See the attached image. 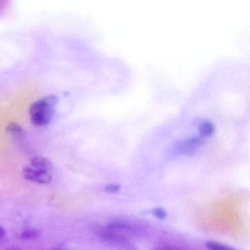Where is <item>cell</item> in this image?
Masks as SVG:
<instances>
[{
    "instance_id": "obj_1",
    "label": "cell",
    "mask_w": 250,
    "mask_h": 250,
    "mask_svg": "<svg viewBox=\"0 0 250 250\" xmlns=\"http://www.w3.org/2000/svg\"><path fill=\"white\" fill-rule=\"evenodd\" d=\"M58 100L56 96L50 95L35 102L29 109L32 123L37 126H43L49 124L53 117Z\"/></svg>"
},
{
    "instance_id": "obj_2",
    "label": "cell",
    "mask_w": 250,
    "mask_h": 250,
    "mask_svg": "<svg viewBox=\"0 0 250 250\" xmlns=\"http://www.w3.org/2000/svg\"><path fill=\"white\" fill-rule=\"evenodd\" d=\"M101 238L104 242L110 244L119 250H137L135 246L128 238L117 231L106 228L101 232Z\"/></svg>"
},
{
    "instance_id": "obj_3",
    "label": "cell",
    "mask_w": 250,
    "mask_h": 250,
    "mask_svg": "<svg viewBox=\"0 0 250 250\" xmlns=\"http://www.w3.org/2000/svg\"><path fill=\"white\" fill-rule=\"evenodd\" d=\"M203 138L201 137H192L178 142L173 150L172 153L177 155H189L194 153L203 143Z\"/></svg>"
},
{
    "instance_id": "obj_4",
    "label": "cell",
    "mask_w": 250,
    "mask_h": 250,
    "mask_svg": "<svg viewBox=\"0 0 250 250\" xmlns=\"http://www.w3.org/2000/svg\"><path fill=\"white\" fill-rule=\"evenodd\" d=\"M23 173L26 179L39 184H49L52 181V175L44 169H38L30 167H24L23 168Z\"/></svg>"
},
{
    "instance_id": "obj_5",
    "label": "cell",
    "mask_w": 250,
    "mask_h": 250,
    "mask_svg": "<svg viewBox=\"0 0 250 250\" xmlns=\"http://www.w3.org/2000/svg\"><path fill=\"white\" fill-rule=\"evenodd\" d=\"M107 228L115 231H125L128 233L132 234V235L141 232V228H139L138 225H134V223H131L128 221H112L110 224H109Z\"/></svg>"
},
{
    "instance_id": "obj_6",
    "label": "cell",
    "mask_w": 250,
    "mask_h": 250,
    "mask_svg": "<svg viewBox=\"0 0 250 250\" xmlns=\"http://www.w3.org/2000/svg\"><path fill=\"white\" fill-rule=\"evenodd\" d=\"M31 165L35 168L38 169H49L52 166V163L47 158L44 156H36L31 159Z\"/></svg>"
},
{
    "instance_id": "obj_7",
    "label": "cell",
    "mask_w": 250,
    "mask_h": 250,
    "mask_svg": "<svg viewBox=\"0 0 250 250\" xmlns=\"http://www.w3.org/2000/svg\"><path fill=\"white\" fill-rule=\"evenodd\" d=\"M214 125L209 121H204L199 125V133L201 137H209L214 132Z\"/></svg>"
},
{
    "instance_id": "obj_8",
    "label": "cell",
    "mask_w": 250,
    "mask_h": 250,
    "mask_svg": "<svg viewBox=\"0 0 250 250\" xmlns=\"http://www.w3.org/2000/svg\"><path fill=\"white\" fill-rule=\"evenodd\" d=\"M206 247L209 250H238L229 245L215 241H208Z\"/></svg>"
},
{
    "instance_id": "obj_9",
    "label": "cell",
    "mask_w": 250,
    "mask_h": 250,
    "mask_svg": "<svg viewBox=\"0 0 250 250\" xmlns=\"http://www.w3.org/2000/svg\"><path fill=\"white\" fill-rule=\"evenodd\" d=\"M41 235L40 231L36 229H27L20 234V238L23 240L35 239Z\"/></svg>"
},
{
    "instance_id": "obj_10",
    "label": "cell",
    "mask_w": 250,
    "mask_h": 250,
    "mask_svg": "<svg viewBox=\"0 0 250 250\" xmlns=\"http://www.w3.org/2000/svg\"><path fill=\"white\" fill-rule=\"evenodd\" d=\"M6 130L8 132L18 136L23 135L24 133L23 128H21L19 124H16V123H11V124L7 126Z\"/></svg>"
},
{
    "instance_id": "obj_11",
    "label": "cell",
    "mask_w": 250,
    "mask_h": 250,
    "mask_svg": "<svg viewBox=\"0 0 250 250\" xmlns=\"http://www.w3.org/2000/svg\"><path fill=\"white\" fill-rule=\"evenodd\" d=\"M151 213L153 216L159 219H165L167 216V212L161 207L154 208Z\"/></svg>"
},
{
    "instance_id": "obj_12",
    "label": "cell",
    "mask_w": 250,
    "mask_h": 250,
    "mask_svg": "<svg viewBox=\"0 0 250 250\" xmlns=\"http://www.w3.org/2000/svg\"><path fill=\"white\" fill-rule=\"evenodd\" d=\"M121 189V185L118 184H110L105 187V191L108 193H117Z\"/></svg>"
},
{
    "instance_id": "obj_13",
    "label": "cell",
    "mask_w": 250,
    "mask_h": 250,
    "mask_svg": "<svg viewBox=\"0 0 250 250\" xmlns=\"http://www.w3.org/2000/svg\"><path fill=\"white\" fill-rule=\"evenodd\" d=\"M5 235V230L2 226H0V238H2Z\"/></svg>"
},
{
    "instance_id": "obj_14",
    "label": "cell",
    "mask_w": 250,
    "mask_h": 250,
    "mask_svg": "<svg viewBox=\"0 0 250 250\" xmlns=\"http://www.w3.org/2000/svg\"><path fill=\"white\" fill-rule=\"evenodd\" d=\"M154 250H167V249H164V248H156V249H155Z\"/></svg>"
},
{
    "instance_id": "obj_15",
    "label": "cell",
    "mask_w": 250,
    "mask_h": 250,
    "mask_svg": "<svg viewBox=\"0 0 250 250\" xmlns=\"http://www.w3.org/2000/svg\"><path fill=\"white\" fill-rule=\"evenodd\" d=\"M20 250V249H13V250Z\"/></svg>"
}]
</instances>
